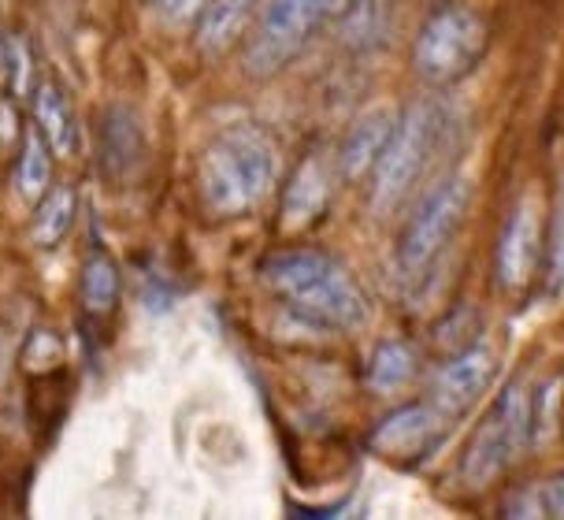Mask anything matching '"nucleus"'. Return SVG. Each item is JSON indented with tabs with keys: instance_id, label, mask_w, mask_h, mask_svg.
Returning a JSON list of instances; mask_svg holds the SVG:
<instances>
[{
	"instance_id": "a211bd4d",
	"label": "nucleus",
	"mask_w": 564,
	"mask_h": 520,
	"mask_svg": "<svg viewBox=\"0 0 564 520\" xmlns=\"http://www.w3.org/2000/svg\"><path fill=\"white\" fill-rule=\"evenodd\" d=\"M70 219H75V189L70 186H56L48 189L37 205V216H34V242L37 246H56L59 238L67 235Z\"/></svg>"
},
{
	"instance_id": "f8f14e48",
	"label": "nucleus",
	"mask_w": 564,
	"mask_h": 520,
	"mask_svg": "<svg viewBox=\"0 0 564 520\" xmlns=\"http://www.w3.org/2000/svg\"><path fill=\"white\" fill-rule=\"evenodd\" d=\"M330 202V167L324 156H305L297 164L294 178L286 186V202H282V216L286 227H305L312 224Z\"/></svg>"
},
{
	"instance_id": "6ab92c4d",
	"label": "nucleus",
	"mask_w": 564,
	"mask_h": 520,
	"mask_svg": "<svg viewBox=\"0 0 564 520\" xmlns=\"http://www.w3.org/2000/svg\"><path fill=\"white\" fill-rule=\"evenodd\" d=\"M506 517H553L564 520V476L542 479L528 491L512 495L506 502Z\"/></svg>"
},
{
	"instance_id": "423d86ee",
	"label": "nucleus",
	"mask_w": 564,
	"mask_h": 520,
	"mask_svg": "<svg viewBox=\"0 0 564 520\" xmlns=\"http://www.w3.org/2000/svg\"><path fill=\"white\" fill-rule=\"evenodd\" d=\"M357 4L360 0H264L246 48V72L253 78L279 75L319 30L338 23Z\"/></svg>"
},
{
	"instance_id": "20e7f679",
	"label": "nucleus",
	"mask_w": 564,
	"mask_h": 520,
	"mask_svg": "<svg viewBox=\"0 0 564 520\" xmlns=\"http://www.w3.org/2000/svg\"><path fill=\"white\" fill-rule=\"evenodd\" d=\"M490 45V26L476 8L468 4H438L420 26L412 42V72L420 83L446 89L457 86L479 67L482 53Z\"/></svg>"
},
{
	"instance_id": "5701e85b",
	"label": "nucleus",
	"mask_w": 564,
	"mask_h": 520,
	"mask_svg": "<svg viewBox=\"0 0 564 520\" xmlns=\"http://www.w3.org/2000/svg\"><path fill=\"white\" fill-rule=\"evenodd\" d=\"M4 64L15 67V89H26V83H30V48L23 42H12Z\"/></svg>"
},
{
	"instance_id": "0eeeda50",
	"label": "nucleus",
	"mask_w": 564,
	"mask_h": 520,
	"mask_svg": "<svg viewBox=\"0 0 564 520\" xmlns=\"http://www.w3.org/2000/svg\"><path fill=\"white\" fill-rule=\"evenodd\" d=\"M471 205V178L468 175H442L416 197L412 213L398 238V268L405 279H420L442 257V249L460 231Z\"/></svg>"
},
{
	"instance_id": "aec40b11",
	"label": "nucleus",
	"mask_w": 564,
	"mask_h": 520,
	"mask_svg": "<svg viewBox=\"0 0 564 520\" xmlns=\"http://www.w3.org/2000/svg\"><path fill=\"white\" fill-rule=\"evenodd\" d=\"M119 294V272L105 253H94L83 268V297L94 313H108Z\"/></svg>"
},
{
	"instance_id": "4be33fe9",
	"label": "nucleus",
	"mask_w": 564,
	"mask_h": 520,
	"mask_svg": "<svg viewBox=\"0 0 564 520\" xmlns=\"http://www.w3.org/2000/svg\"><path fill=\"white\" fill-rule=\"evenodd\" d=\"M550 283L553 290H564V205L553 219V253H550Z\"/></svg>"
},
{
	"instance_id": "f257e3e1",
	"label": "nucleus",
	"mask_w": 564,
	"mask_h": 520,
	"mask_svg": "<svg viewBox=\"0 0 564 520\" xmlns=\"http://www.w3.org/2000/svg\"><path fill=\"white\" fill-rule=\"evenodd\" d=\"M282 153L257 123H230L208 138L197 160L200 202L216 216H241L275 189Z\"/></svg>"
},
{
	"instance_id": "f3484780",
	"label": "nucleus",
	"mask_w": 564,
	"mask_h": 520,
	"mask_svg": "<svg viewBox=\"0 0 564 520\" xmlns=\"http://www.w3.org/2000/svg\"><path fill=\"white\" fill-rule=\"evenodd\" d=\"M34 123L42 127V134L48 138V145H53L56 153H67V149L75 145V116H70V105H67V97L59 86L45 83L42 89H37Z\"/></svg>"
},
{
	"instance_id": "b1692460",
	"label": "nucleus",
	"mask_w": 564,
	"mask_h": 520,
	"mask_svg": "<svg viewBox=\"0 0 564 520\" xmlns=\"http://www.w3.org/2000/svg\"><path fill=\"white\" fill-rule=\"evenodd\" d=\"M431 4H446V0H431Z\"/></svg>"
},
{
	"instance_id": "1a4fd4ad",
	"label": "nucleus",
	"mask_w": 564,
	"mask_h": 520,
	"mask_svg": "<svg viewBox=\"0 0 564 520\" xmlns=\"http://www.w3.org/2000/svg\"><path fill=\"white\" fill-rule=\"evenodd\" d=\"M494 379V354L487 346H460L446 365L438 368L435 387H431V402L446 409L449 416H460Z\"/></svg>"
},
{
	"instance_id": "f03ea898",
	"label": "nucleus",
	"mask_w": 564,
	"mask_h": 520,
	"mask_svg": "<svg viewBox=\"0 0 564 520\" xmlns=\"http://www.w3.org/2000/svg\"><path fill=\"white\" fill-rule=\"evenodd\" d=\"M260 275L297 316L319 327L357 332L371 316L365 286L352 279L341 260L319 249H286V253L268 257Z\"/></svg>"
},
{
	"instance_id": "39448f33",
	"label": "nucleus",
	"mask_w": 564,
	"mask_h": 520,
	"mask_svg": "<svg viewBox=\"0 0 564 520\" xmlns=\"http://www.w3.org/2000/svg\"><path fill=\"white\" fill-rule=\"evenodd\" d=\"M535 394H531L523 379H517V383L501 390V398L490 405V413L482 416V424L471 435L465 462H460L465 484L471 491H482L498 476H506L523 457V449L535 443Z\"/></svg>"
},
{
	"instance_id": "4468645a",
	"label": "nucleus",
	"mask_w": 564,
	"mask_h": 520,
	"mask_svg": "<svg viewBox=\"0 0 564 520\" xmlns=\"http://www.w3.org/2000/svg\"><path fill=\"white\" fill-rule=\"evenodd\" d=\"M100 138H105L100 153H105L112 175H127L130 167L141 164V127L127 108H112V112H108Z\"/></svg>"
},
{
	"instance_id": "dca6fc26",
	"label": "nucleus",
	"mask_w": 564,
	"mask_h": 520,
	"mask_svg": "<svg viewBox=\"0 0 564 520\" xmlns=\"http://www.w3.org/2000/svg\"><path fill=\"white\" fill-rule=\"evenodd\" d=\"M412 376H416V349L409 343L390 338V343H382L376 349V357H371L368 387L376 390V394H398Z\"/></svg>"
},
{
	"instance_id": "7ed1b4c3",
	"label": "nucleus",
	"mask_w": 564,
	"mask_h": 520,
	"mask_svg": "<svg viewBox=\"0 0 564 520\" xmlns=\"http://www.w3.org/2000/svg\"><path fill=\"white\" fill-rule=\"evenodd\" d=\"M449 134V108L442 101H416L398 119L394 134L371 172L368 205L379 219L401 213L420 189L423 175L435 164V153Z\"/></svg>"
},
{
	"instance_id": "6e6552de",
	"label": "nucleus",
	"mask_w": 564,
	"mask_h": 520,
	"mask_svg": "<svg viewBox=\"0 0 564 520\" xmlns=\"http://www.w3.org/2000/svg\"><path fill=\"white\" fill-rule=\"evenodd\" d=\"M542 257V219H539V205L520 202L512 208L506 231L498 238V257H494V275H498V286L506 294H520L523 286L531 283Z\"/></svg>"
},
{
	"instance_id": "2eb2a0df",
	"label": "nucleus",
	"mask_w": 564,
	"mask_h": 520,
	"mask_svg": "<svg viewBox=\"0 0 564 520\" xmlns=\"http://www.w3.org/2000/svg\"><path fill=\"white\" fill-rule=\"evenodd\" d=\"M257 4H260V0H212L205 19L197 23L200 48H208V53L227 48L241 34V26H246L249 12H253Z\"/></svg>"
},
{
	"instance_id": "9b49d317",
	"label": "nucleus",
	"mask_w": 564,
	"mask_h": 520,
	"mask_svg": "<svg viewBox=\"0 0 564 520\" xmlns=\"http://www.w3.org/2000/svg\"><path fill=\"white\" fill-rule=\"evenodd\" d=\"M398 119L401 116L394 112V108H371V112L352 119L346 142H341V149H338V175L349 178V183L371 178L382 149H387L390 134H394Z\"/></svg>"
},
{
	"instance_id": "412c9836",
	"label": "nucleus",
	"mask_w": 564,
	"mask_h": 520,
	"mask_svg": "<svg viewBox=\"0 0 564 520\" xmlns=\"http://www.w3.org/2000/svg\"><path fill=\"white\" fill-rule=\"evenodd\" d=\"M212 8V0H156V12L167 26H189L200 23L205 12Z\"/></svg>"
},
{
	"instance_id": "9d476101",
	"label": "nucleus",
	"mask_w": 564,
	"mask_h": 520,
	"mask_svg": "<svg viewBox=\"0 0 564 520\" xmlns=\"http://www.w3.org/2000/svg\"><path fill=\"white\" fill-rule=\"evenodd\" d=\"M449 413L438 409L435 402H416V405H405L398 413H390L382 424L376 427L371 435V446L382 449L390 457H412V454H423L435 438L446 432L449 424Z\"/></svg>"
},
{
	"instance_id": "ddd939ff",
	"label": "nucleus",
	"mask_w": 564,
	"mask_h": 520,
	"mask_svg": "<svg viewBox=\"0 0 564 520\" xmlns=\"http://www.w3.org/2000/svg\"><path fill=\"white\" fill-rule=\"evenodd\" d=\"M53 153L48 138L42 134V127L30 123L23 130V153H19V167H15V189L23 202H42L48 194V178H53Z\"/></svg>"
}]
</instances>
